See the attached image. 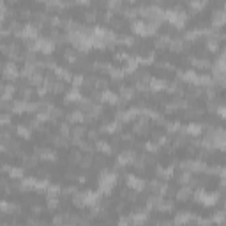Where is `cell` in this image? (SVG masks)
Here are the masks:
<instances>
[{"instance_id": "obj_2", "label": "cell", "mask_w": 226, "mask_h": 226, "mask_svg": "<svg viewBox=\"0 0 226 226\" xmlns=\"http://www.w3.org/2000/svg\"><path fill=\"white\" fill-rule=\"evenodd\" d=\"M51 90H53L55 94H62V92L65 90V85H64L62 81H58V83L55 81V83H53V87H51Z\"/></svg>"}, {"instance_id": "obj_11", "label": "cell", "mask_w": 226, "mask_h": 226, "mask_svg": "<svg viewBox=\"0 0 226 226\" xmlns=\"http://www.w3.org/2000/svg\"><path fill=\"white\" fill-rule=\"evenodd\" d=\"M39 81H42V76H41V74H34V76H32V80H30V83H32V85H36V83H39Z\"/></svg>"}, {"instance_id": "obj_3", "label": "cell", "mask_w": 226, "mask_h": 226, "mask_svg": "<svg viewBox=\"0 0 226 226\" xmlns=\"http://www.w3.org/2000/svg\"><path fill=\"white\" fill-rule=\"evenodd\" d=\"M178 182L184 184V186H187L189 182H191V175H189V173H180V175H178Z\"/></svg>"}, {"instance_id": "obj_13", "label": "cell", "mask_w": 226, "mask_h": 226, "mask_svg": "<svg viewBox=\"0 0 226 226\" xmlns=\"http://www.w3.org/2000/svg\"><path fill=\"white\" fill-rule=\"evenodd\" d=\"M46 88H48V87H39L37 88V95H44L46 94Z\"/></svg>"}, {"instance_id": "obj_1", "label": "cell", "mask_w": 226, "mask_h": 226, "mask_svg": "<svg viewBox=\"0 0 226 226\" xmlns=\"http://www.w3.org/2000/svg\"><path fill=\"white\" fill-rule=\"evenodd\" d=\"M189 194H191V189H189V186H186L184 189H180V191L177 193V200H187Z\"/></svg>"}, {"instance_id": "obj_14", "label": "cell", "mask_w": 226, "mask_h": 226, "mask_svg": "<svg viewBox=\"0 0 226 226\" xmlns=\"http://www.w3.org/2000/svg\"><path fill=\"white\" fill-rule=\"evenodd\" d=\"M97 132H99V131H95V129H94V131H88V138H92V140H94L95 136H97Z\"/></svg>"}, {"instance_id": "obj_6", "label": "cell", "mask_w": 226, "mask_h": 226, "mask_svg": "<svg viewBox=\"0 0 226 226\" xmlns=\"http://www.w3.org/2000/svg\"><path fill=\"white\" fill-rule=\"evenodd\" d=\"M21 95H23V99H28V97H32V95H34V92H32V88L23 87V88H21Z\"/></svg>"}, {"instance_id": "obj_10", "label": "cell", "mask_w": 226, "mask_h": 226, "mask_svg": "<svg viewBox=\"0 0 226 226\" xmlns=\"http://www.w3.org/2000/svg\"><path fill=\"white\" fill-rule=\"evenodd\" d=\"M23 175V171H21V168H13V171H11V177H21Z\"/></svg>"}, {"instance_id": "obj_5", "label": "cell", "mask_w": 226, "mask_h": 226, "mask_svg": "<svg viewBox=\"0 0 226 226\" xmlns=\"http://www.w3.org/2000/svg\"><path fill=\"white\" fill-rule=\"evenodd\" d=\"M64 56H65V60H67V62H76V51L67 50V51L64 53Z\"/></svg>"}, {"instance_id": "obj_9", "label": "cell", "mask_w": 226, "mask_h": 226, "mask_svg": "<svg viewBox=\"0 0 226 226\" xmlns=\"http://www.w3.org/2000/svg\"><path fill=\"white\" fill-rule=\"evenodd\" d=\"M166 127H168V129H166L168 132H175V131H178V124H177V122H175V124H168Z\"/></svg>"}, {"instance_id": "obj_8", "label": "cell", "mask_w": 226, "mask_h": 226, "mask_svg": "<svg viewBox=\"0 0 226 226\" xmlns=\"http://www.w3.org/2000/svg\"><path fill=\"white\" fill-rule=\"evenodd\" d=\"M106 83H108L106 80H99V78H97V80H95V88H104Z\"/></svg>"}, {"instance_id": "obj_12", "label": "cell", "mask_w": 226, "mask_h": 226, "mask_svg": "<svg viewBox=\"0 0 226 226\" xmlns=\"http://www.w3.org/2000/svg\"><path fill=\"white\" fill-rule=\"evenodd\" d=\"M9 120H11V118H9V115H7V113H4V115H2V124H4V126H7V124H9Z\"/></svg>"}, {"instance_id": "obj_4", "label": "cell", "mask_w": 226, "mask_h": 226, "mask_svg": "<svg viewBox=\"0 0 226 226\" xmlns=\"http://www.w3.org/2000/svg\"><path fill=\"white\" fill-rule=\"evenodd\" d=\"M83 134H85V127H83V126H78V127L73 129V136H74V138H81Z\"/></svg>"}, {"instance_id": "obj_7", "label": "cell", "mask_w": 226, "mask_h": 226, "mask_svg": "<svg viewBox=\"0 0 226 226\" xmlns=\"http://www.w3.org/2000/svg\"><path fill=\"white\" fill-rule=\"evenodd\" d=\"M21 18L23 19L32 18V11H30V9H21Z\"/></svg>"}]
</instances>
